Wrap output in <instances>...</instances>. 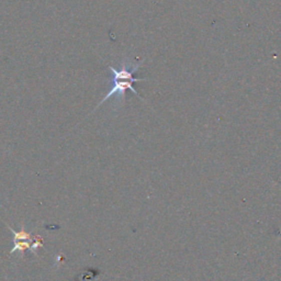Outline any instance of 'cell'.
<instances>
[{
	"instance_id": "obj_1",
	"label": "cell",
	"mask_w": 281,
	"mask_h": 281,
	"mask_svg": "<svg viewBox=\"0 0 281 281\" xmlns=\"http://www.w3.org/2000/svg\"><path fill=\"white\" fill-rule=\"evenodd\" d=\"M142 64H143V62H139L136 64V63H133V62L124 61L120 68L109 66V70H110L111 73L113 74V86H112V88L108 91V94L103 97V99L98 103V106L96 107L95 110H97V109H98L102 103H105L107 100L110 99L113 96H116L117 103L124 102L125 91L127 90H131L132 93L139 97L141 100H143L140 94L137 93V90L133 87L134 83H139V82H143V80H146L143 78L133 77V74L139 71V68L142 66Z\"/></svg>"
},
{
	"instance_id": "obj_2",
	"label": "cell",
	"mask_w": 281,
	"mask_h": 281,
	"mask_svg": "<svg viewBox=\"0 0 281 281\" xmlns=\"http://www.w3.org/2000/svg\"><path fill=\"white\" fill-rule=\"evenodd\" d=\"M32 243H33V240H19V242H16L13 249L10 250V254H14V253H17V251H19V253L24 256L26 250L32 249Z\"/></svg>"
},
{
	"instance_id": "obj_3",
	"label": "cell",
	"mask_w": 281,
	"mask_h": 281,
	"mask_svg": "<svg viewBox=\"0 0 281 281\" xmlns=\"http://www.w3.org/2000/svg\"><path fill=\"white\" fill-rule=\"evenodd\" d=\"M9 227V230L13 232V235H14V242H19V240H33L32 239V236H31V234L30 233H28L26 232L25 230V225H22L21 227V231L20 232H16L13 227Z\"/></svg>"
},
{
	"instance_id": "obj_4",
	"label": "cell",
	"mask_w": 281,
	"mask_h": 281,
	"mask_svg": "<svg viewBox=\"0 0 281 281\" xmlns=\"http://www.w3.org/2000/svg\"><path fill=\"white\" fill-rule=\"evenodd\" d=\"M40 247H43V238L41 236H36V238L33 239V243H32V251L36 253L37 249Z\"/></svg>"
}]
</instances>
